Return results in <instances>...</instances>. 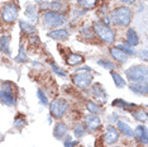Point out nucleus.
<instances>
[{
    "mask_svg": "<svg viewBox=\"0 0 148 147\" xmlns=\"http://www.w3.org/2000/svg\"><path fill=\"white\" fill-rule=\"evenodd\" d=\"M116 126H118V129H119V132H122V135L129 137V138H133V129L130 128L129 124H127L125 122L123 121H118L116 122Z\"/></svg>",
    "mask_w": 148,
    "mask_h": 147,
    "instance_id": "23",
    "label": "nucleus"
},
{
    "mask_svg": "<svg viewBox=\"0 0 148 147\" xmlns=\"http://www.w3.org/2000/svg\"><path fill=\"white\" fill-rule=\"evenodd\" d=\"M133 137H136L137 141L142 145H147L148 142V132H147V128L142 124L137 126V128L133 131Z\"/></svg>",
    "mask_w": 148,
    "mask_h": 147,
    "instance_id": "11",
    "label": "nucleus"
},
{
    "mask_svg": "<svg viewBox=\"0 0 148 147\" xmlns=\"http://www.w3.org/2000/svg\"><path fill=\"white\" fill-rule=\"evenodd\" d=\"M97 65L101 66V67H104L105 70H110V71H113L114 69H115V65L109 61V60H105V58H101V60H97Z\"/></svg>",
    "mask_w": 148,
    "mask_h": 147,
    "instance_id": "29",
    "label": "nucleus"
},
{
    "mask_svg": "<svg viewBox=\"0 0 148 147\" xmlns=\"http://www.w3.org/2000/svg\"><path fill=\"white\" fill-rule=\"evenodd\" d=\"M140 57H142V58L144 60V61H146V60H147V51H146V49H144V51L142 52V55H140Z\"/></svg>",
    "mask_w": 148,
    "mask_h": 147,
    "instance_id": "39",
    "label": "nucleus"
},
{
    "mask_svg": "<svg viewBox=\"0 0 148 147\" xmlns=\"http://www.w3.org/2000/svg\"><path fill=\"white\" fill-rule=\"evenodd\" d=\"M123 3H127V4H133V3H136L137 0H122Z\"/></svg>",
    "mask_w": 148,
    "mask_h": 147,
    "instance_id": "40",
    "label": "nucleus"
},
{
    "mask_svg": "<svg viewBox=\"0 0 148 147\" xmlns=\"http://www.w3.org/2000/svg\"><path fill=\"white\" fill-rule=\"evenodd\" d=\"M104 139H105V142L108 145H113V143L118 142V139H119V131H118L114 126L109 124L106 127V132H105V135H104Z\"/></svg>",
    "mask_w": 148,
    "mask_h": 147,
    "instance_id": "9",
    "label": "nucleus"
},
{
    "mask_svg": "<svg viewBox=\"0 0 148 147\" xmlns=\"http://www.w3.org/2000/svg\"><path fill=\"white\" fill-rule=\"evenodd\" d=\"M112 78H113V80H114V82H115L116 88H119V89L125 88V81H124V79H123L118 72L112 71Z\"/></svg>",
    "mask_w": 148,
    "mask_h": 147,
    "instance_id": "26",
    "label": "nucleus"
},
{
    "mask_svg": "<svg viewBox=\"0 0 148 147\" xmlns=\"http://www.w3.org/2000/svg\"><path fill=\"white\" fill-rule=\"evenodd\" d=\"M25 16L28 18V21H31V23H36L38 21V13H37V8L33 4H28L25 8Z\"/></svg>",
    "mask_w": 148,
    "mask_h": 147,
    "instance_id": "18",
    "label": "nucleus"
},
{
    "mask_svg": "<svg viewBox=\"0 0 148 147\" xmlns=\"http://www.w3.org/2000/svg\"><path fill=\"white\" fill-rule=\"evenodd\" d=\"M67 21L66 14L61 12H52L47 10L43 14V23L47 28H58V27L63 25Z\"/></svg>",
    "mask_w": 148,
    "mask_h": 147,
    "instance_id": "2",
    "label": "nucleus"
},
{
    "mask_svg": "<svg viewBox=\"0 0 148 147\" xmlns=\"http://www.w3.org/2000/svg\"><path fill=\"white\" fill-rule=\"evenodd\" d=\"M86 108H87V110H89L90 113H91V114H96V113L100 110L99 104H96L95 102H87L86 103Z\"/></svg>",
    "mask_w": 148,
    "mask_h": 147,
    "instance_id": "32",
    "label": "nucleus"
},
{
    "mask_svg": "<svg viewBox=\"0 0 148 147\" xmlns=\"http://www.w3.org/2000/svg\"><path fill=\"white\" fill-rule=\"evenodd\" d=\"M77 4L84 10H89V9H94L97 5V0H77Z\"/></svg>",
    "mask_w": 148,
    "mask_h": 147,
    "instance_id": "24",
    "label": "nucleus"
},
{
    "mask_svg": "<svg viewBox=\"0 0 148 147\" xmlns=\"http://www.w3.org/2000/svg\"><path fill=\"white\" fill-rule=\"evenodd\" d=\"M37 96H38L39 102L42 103V105H48V96H47L41 89L37 90Z\"/></svg>",
    "mask_w": 148,
    "mask_h": 147,
    "instance_id": "34",
    "label": "nucleus"
},
{
    "mask_svg": "<svg viewBox=\"0 0 148 147\" xmlns=\"http://www.w3.org/2000/svg\"><path fill=\"white\" fill-rule=\"evenodd\" d=\"M15 61L19 62V63H24V62L28 61V56H27L25 49H24V47H23V45L19 46V53H18V56L15 57Z\"/></svg>",
    "mask_w": 148,
    "mask_h": 147,
    "instance_id": "27",
    "label": "nucleus"
},
{
    "mask_svg": "<svg viewBox=\"0 0 148 147\" xmlns=\"http://www.w3.org/2000/svg\"><path fill=\"white\" fill-rule=\"evenodd\" d=\"M51 67H52V70H53V72L57 74L58 76H61V78H66V76H67V75H66V72L63 71L62 69H60L55 62H51Z\"/></svg>",
    "mask_w": 148,
    "mask_h": 147,
    "instance_id": "35",
    "label": "nucleus"
},
{
    "mask_svg": "<svg viewBox=\"0 0 148 147\" xmlns=\"http://www.w3.org/2000/svg\"><path fill=\"white\" fill-rule=\"evenodd\" d=\"M9 46H10V37L9 36H0V51L4 52L5 55L10 56V48H9Z\"/></svg>",
    "mask_w": 148,
    "mask_h": 147,
    "instance_id": "21",
    "label": "nucleus"
},
{
    "mask_svg": "<svg viewBox=\"0 0 148 147\" xmlns=\"http://www.w3.org/2000/svg\"><path fill=\"white\" fill-rule=\"evenodd\" d=\"M25 124H27V119H25L23 115H18V117L15 118V121H14V127H15V128H19V129H21V128H23V127H24Z\"/></svg>",
    "mask_w": 148,
    "mask_h": 147,
    "instance_id": "33",
    "label": "nucleus"
},
{
    "mask_svg": "<svg viewBox=\"0 0 148 147\" xmlns=\"http://www.w3.org/2000/svg\"><path fill=\"white\" fill-rule=\"evenodd\" d=\"M129 89L137 95H147L148 93V86L146 81L132 82V84H129Z\"/></svg>",
    "mask_w": 148,
    "mask_h": 147,
    "instance_id": "12",
    "label": "nucleus"
},
{
    "mask_svg": "<svg viewBox=\"0 0 148 147\" xmlns=\"http://www.w3.org/2000/svg\"><path fill=\"white\" fill-rule=\"evenodd\" d=\"M84 14H85V10H73L72 16H73V18H77V16H81Z\"/></svg>",
    "mask_w": 148,
    "mask_h": 147,
    "instance_id": "38",
    "label": "nucleus"
},
{
    "mask_svg": "<svg viewBox=\"0 0 148 147\" xmlns=\"http://www.w3.org/2000/svg\"><path fill=\"white\" fill-rule=\"evenodd\" d=\"M125 103H127V102H124L123 99H115V100L113 102V105H114V106H120V108H123V106L125 105Z\"/></svg>",
    "mask_w": 148,
    "mask_h": 147,
    "instance_id": "37",
    "label": "nucleus"
},
{
    "mask_svg": "<svg viewBox=\"0 0 148 147\" xmlns=\"http://www.w3.org/2000/svg\"><path fill=\"white\" fill-rule=\"evenodd\" d=\"M69 133V127H67L66 123L63 122H57L55 126V129H53V136L57 139H62L63 137L67 136Z\"/></svg>",
    "mask_w": 148,
    "mask_h": 147,
    "instance_id": "13",
    "label": "nucleus"
},
{
    "mask_svg": "<svg viewBox=\"0 0 148 147\" xmlns=\"http://www.w3.org/2000/svg\"><path fill=\"white\" fill-rule=\"evenodd\" d=\"M92 94L97 100H99V103L106 102V91H105V89L103 88V85L99 84V82H96V84L92 85Z\"/></svg>",
    "mask_w": 148,
    "mask_h": 147,
    "instance_id": "14",
    "label": "nucleus"
},
{
    "mask_svg": "<svg viewBox=\"0 0 148 147\" xmlns=\"http://www.w3.org/2000/svg\"><path fill=\"white\" fill-rule=\"evenodd\" d=\"M67 108H69V103H67L65 99L56 98V99H53L51 102V104H49V113H51V115L53 118L60 119L66 114Z\"/></svg>",
    "mask_w": 148,
    "mask_h": 147,
    "instance_id": "6",
    "label": "nucleus"
},
{
    "mask_svg": "<svg viewBox=\"0 0 148 147\" xmlns=\"http://www.w3.org/2000/svg\"><path fill=\"white\" fill-rule=\"evenodd\" d=\"M47 34H48L49 38L56 39V41H66L70 37V33L66 29H55V31L48 32Z\"/></svg>",
    "mask_w": 148,
    "mask_h": 147,
    "instance_id": "16",
    "label": "nucleus"
},
{
    "mask_svg": "<svg viewBox=\"0 0 148 147\" xmlns=\"http://www.w3.org/2000/svg\"><path fill=\"white\" fill-rule=\"evenodd\" d=\"M0 102L8 106H14L16 104V95L14 94L10 82L3 84L1 89H0Z\"/></svg>",
    "mask_w": 148,
    "mask_h": 147,
    "instance_id": "5",
    "label": "nucleus"
},
{
    "mask_svg": "<svg viewBox=\"0 0 148 147\" xmlns=\"http://www.w3.org/2000/svg\"><path fill=\"white\" fill-rule=\"evenodd\" d=\"M110 21L120 28L128 27L130 21H132V10L128 6H119V8L113 10L112 15H110Z\"/></svg>",
    "mask_w": 148,
    "mask_h": 147,
    "instance_id": "1",
    "label": "nucleus"
},
{
    "mask_svg": "<svg viewBox=\"0 0 148 147\" xmlns=\"http://www.w3.org/2000/svg\"><path fill=\"white\" fill-rule=\"evenodd\" d=\"M19 27H21L22 32L24 33V34L27 36H32V34H36L37 29L36 27L32 24V23H28L25 21H19Z\"/></svg>",
    "mask_w": 148,
    "mask_h": 147,
    "instance_id": "22",
    "label": "nucleus"
},
{
    "mask_svg": "<svg viewBox=\"0 0 148 147\" xmlns=\"http://www.w3.org/2000/svg\"><path fill=\"white\" fill-rule=\"evenodd\" d=\"M18 12H19V6L14 4V3H8L4 5V8L1 9V19L3 22L6 24H13L16 19H18Z\"/></svg>",
    "mask_w": 148,
    "mask_h": 147,
    "instance_id": "8",
    "label": "nucleus"
},
{
    "mask_svg": "<svg viewBox=\"0 0 148 147\" xmlns=\"http://www.w3.org/2000/svg\"><path fill=\"white\" fill-rule=\"evenodd\" d=\"M125 76L129 81L138 82L146 81L147 79V66L144 65H134L125 70Z\"/></svg>",
    "mask_w": 148,
    "mask_h": 147,
    "instance_id": "4",
    "label": "nucleus"
},
{
    "mask_svg": "<svg viewBox=\"0 0 148 147\" xmlns=\"http://www.w3.org/2000/svg\"><path fill=\"white\" fill-rule=\"evenodd\" d=\"M127 45L130 47H136L139 45V36L133 28H129L127 31Z\"/></svg>",
    "mask_w": 148,
    "mask_h": 147,
    "instance_id": "17",
    "label": "nucleus"
},
{
    "mask_svg": "<svg viewBox=\"0 0 148 147\" xmlns=\"http://www.w3.org/2000/svg\"><path fill=\"white\" fill-rule=\"evenodd\" d=\"M86 127L85 124H81V123H79V124L75 126V128H73V135H75L76 138H81L86 135Z\"/></svg>",
    "mask_w": 148,
    "mask_h": 147,
    "instance_id": "25",
    "label": "nucleus"
},
{
    "mask_svg": "<svg viewBox=\"0 0 148 147\" xmlns=\"http://www.w3.org/2000/svg\"><path fill=\"white\" fill-rule=\"evenodd\" d=\"M133 113V118L138 122H146L147 121V113L142 112V110H137V112H132Z\"/></svg>",
    "mask_w": 148,
    "mask_h": 147,
    "instance_id": "31",
    "label": "nucleus"
},
{
    "mask_svg": "<svg viewBox=\"0 0 148 147\" xmlns=\"http://www.w3.org/2000/svg\"><path fill=\"white\" fill-rule=\"evenodd\" d=\"M89 72L90 71H85V70L80 69L79 71H76L75 75L72 76V82L79 89H87L92 82V75Z\"/></svg>",
    "mask_w": 148,
    "mask_h": 147,
    "instance_id": "7",
    "label": "nucleus"
},
{
    "mask_svg": "<svg viewBox=\"0 0 148 147\" xmlns=\"http://www.w3.org/2000/svg\"><path fill=\"white\" fill-rule=\"evenodd\" d=\"M109 53H110V56H112V57L119 63H125L128 61V56L123 51H120L119 48H116V47H110Z\"/></svg>",
    "mask_w": 148,
    "mask_h": 147,
    "instance_id": "15",
    "label": "nucleus"
},
{
    "mask_svg": "<svg viewBox=\"0 0 148 147\" xmlns=\"http://www.w3.org/2000/svg\"><path fill=\"white\" fill-rule=\"evenodd\" d=\"M100 126H101V119H100L99 115L91 114L85 118V127L89 131H92V132L96 131V129L100 128Z\"/></svg>",
    "mask_w": 148,
    "mask_h": 147,
    "instance_id": "10",
    "label": "nucleus"
},
{
    "mask_svg": "<svg viewBox=\"0 0 148 147\" xmlns=\"http://www.w3.org/2000/svg\"><path fill=\"white\" fill-rule=\"evenodd\" d=\"M77 145H79V141H72L71 139V137H69V139L67 141H65V143H63V146L65 147H76Z\"/></svg>",
    "mask_w": 148,
    "mask_h": 147,
    "instance_id": "36",
    "label": "nucleus"
},
{
    "mask_svg": "<svg viewBox=\"0 0 148 147\" xmlns=\"http://www.w3.org/2000/svg\"><path fill=\"white\" fill-rule=\"evenodd\" d=\"M0 139H1V138H0Z\"/></svg>",
    "mask_w": 148,
    "mask_h": 147,
    "instance_id": "42",
    "label": "nucleus"
},
{
    "mask_svg": "<svg viewBox=\"0 0 148 147\" xmlns=\"http://www.w3.org/2000/svg\"><path fill=\"white\" fill-rule=\"evenodd\" d=\"M41 6L43 9H48V10H52V12H60L63 8V3L61 0H53V1L43 3Z\"/></svg>",
    "mask_w": 148,
    "mask_h": 147,
    "instance_id": "19",
    "label": "nucleus"
},
{
    "mask_svg": "<svg viewBox=\"0 0 148 147\" xmlns=\"http://www.w3.org/2000/svg\"><path fill=\"white\" fill-rule=\"evenodd\" d=\"M92 28H94V33H95L104 43H108V45L114 43V41H115V32H114L110 27L104 25L101 22H95Z\"/></svg>",
    "mask_w": 148,
    "mask_h": 147,
    "instance_id": "3",
    "label": "nucleus"
},
{
    "mask_svg": "<svg viewBox=\"0 0 148 147\" xmlns=\"http://www.w3.org/2000/svg\"><path fill=\"white\" fill-rule=\"evenodd\" d=\"M66 61H67V65H70V66H77V65L84 63L85 58H84V56L80 55V53H70Z\"/></svg>",
    "mask_w": 148,
    "mask_h": 147,
    "instance_id": "20",
    "label": "nucleus"
},
{
    "mask_svg": "<svg viewBox=\"0 0 148 147\" xmlns=\"http://www.w3.org/2000/svg\"><path fill=\"white\" fill-rule=\"evenodd\" d=\"M80 33H81L82 37H85V38H87V39H91V38H94V36H95V33H94V31L91 29V27H89V25L82 27Z\"/></svg>",
    "mask_w": 148,
    "mask_h": 147,
    "instance_id": "30",
    "label": "nucleus"
},
{
    "mask_svg": "<svg viewBox=\"0 0 148 147\" xmlns=\"http://www.w3.org/2000/svg\"><path fill=\"white\" fill-rule=\"evenodd\" d=\"M0 34H1V28H0Z\"/></svg>",
    "mask_w": 148,
    "mask_h": 147,
    "instance_id": "41",
    "label": "nucleus"
},
{
    "mask_svg": "<svg viewBox=\"0 0 148 147\" xmlns=\"http://www.w3.org/2000/svg\"><path fill=\"white\" fill-rule=\"evenodd\" d=\"M115 47H116V48H119L120 51H123L127 56H134V55H136V51L133 49V47L128 46L127 43H123V45H116Z\"/></svg>",
    "mask_w": 148,
    "mask_h": 147,
    "instance_id": "28",
    "label": "nucleus"
}]
</instances>
